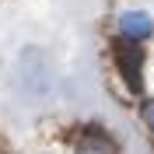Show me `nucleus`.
<instances>
[{"instance_id":"nucleus-3","label":"nucleus","mask_w":154,"mask_h":154,"mask_svg":"<svg viewBox=\"0 0 154 154\" xmlns=\"http://www.w3.org/2000/svg\"><path fill=\"white\" fill-rule=\"evenodd\" d=\"M74 154H119V151H116L112 137H105L102 130H91V133H84L81 140H77Z\"/></svg>"},{"instance_id":"nucleus-4","label":"nucleus","mask_w":154,"mask_h":154,"mask_svg":"<svg viewBox=\"0 0 154 154\" xmlns=\"http://www.w3.org/2000/svg\"><path fill=\"white\" fill-rule=\"evenodd\" d=\"M140 119H144V123H147V126H151V130H154V98H151V102H144V105H140Z\"/></svg>"},{"instance_id":"nucleus-2","label":"nucleus","mask_w":154,"mask_h":154,"mask_svg":"<svg viewBox=\"0 0 154 154\" xmlns=\"http://www.w3.org/2000/svg\"><path fill=\"white\" fill-rule=\"evenodd\" d=\"M119 28H123V35L130 42H140V38H147L154 32V21L144 11H126V14H119Z\"/></svg>"},{"instance_id":"nucleus-1","label":"nucleus","mask_w":154,"mask_h":154,"mask_svg":"<svg viewBox=\"0 0 154 154\" xmlns=\"http://www.w3.org/2000/svg\"><path fill=\"white\" fill-rule=\"evenodd\" d=\"M116 60H119V70H123L130 91H140V67H144V49L133 46V42H119L116 46Z\"/></svg>"}]
</instances>
